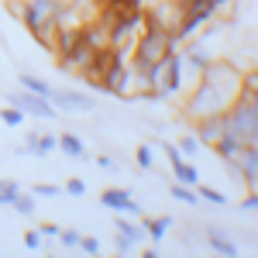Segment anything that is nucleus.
Masks as SVG:
<instances>
[{
  "label": "nucleus",
  "instance_id": "9d476101",
  "mask_svg": "<svg viewBox=\"0 0 258 258\" xmlns=\"http://www.w3.org/2000/svg\"><path fill=\"white\" fill-rule=\"evenodd\" d=\"M231 165H234V172L244 179V186L255 189V186H258V145H244L241 155L231 162Z\"/></svg>",
  "mask_w": 258,
  "mask_h": 258
},
{
  "label": "nucleus",
  "instance_id": "6ab92c4d",
  "mask_svg": "<svg viewBox=\"0 0 258 258\" xmlns=\"http://www.w3.org/2000/svg\"><path fill=\"white\" fill-rule=\"evenodd\" d=\"M59 152H66L69 159H86V145L80 135H59Z\"/></svg>",
  "mask_w": 258,
  "mask_h": 258
},
{
  "label": "nucleus",
  "instance_id": "ddd939ff",
  "mask_svg": "<svg viewBox=\"0 0 258 258\" xmlns=\"http://www.w3.org/2000/svg\"><path fill=\"white\" fill-rule=\"evenodd\" d=\"M55 148H59V138H55V135H38V131H31V135L24 138L21 155H38V159H45V155H52Z\"/></svg>",
  "mask_w": 258,
  "mask_h": 258
},
{
  "label": "nucleus",
  "instance_id": "393cba45",
  "mask_svg": "<svg viewBox=\"0 0 258 258\" xmlns=\"http://www.w3.org/2000/svg\"><path fill=\"white\" fill-rule=\"evenodd\" d=\"M135 162H138L141 172L155 169V152H152V145H138V152H135Z\"/></svg>",
  "mask_w": 258,
  "mask_h": 258
},
{
  "label": "nucleus",
  "instance_id": "39448f33",
  "mask_svg": "<svg viewBox=\"0 0 258 258\" xmlns=\"http://www.w3.org/2000/svg\"><path fill=\"white\" fill-rule=\"evenodd\" d=\"M145 28V7H131V11H120L114 18H107V35H110V48L117 52H127L135 48V38Z\"/></svg>",
  "mask_w": 258,
  "mask_h": 258
},
{
  "label": "nucleus",
  "instance_id": "72a5a7b5",
  "mask_svg": "<svg viewBox=\"0 0 258 258\" xmlns=\"http://www.w3.org/2000/svg\"><path fill=\"white\" fill-rule=\"evenodd\" d=\"M114 244H117V251H120V255H131V251L138 248L135 241H131V238H124V234H117V241H114Z\"/></svg>",
  "mask_w": 258,
  "mask_h": 258
},
{
  "label": "nucleus",
  "instance_id": "5701e85b",
  "mask_svg": "<svg viewBox=\"0 0 258 258\" xmlns=\"http://www.w3.org/2000/svg\"><path fill=\"white\" fill-rule=\"evenodd\" d=\"M197 193H200V200H207V203H214V207H224V203H227V193H224V189L203 186V182H197Z\"/></svg>",
  "mask_w": 258,
  "mask_h": 258
},
{
  "label": "nucleus",
  "instance_id": "dca6fc26",
  "mask_svg": "<svg viewBox=\"0 0 258 258\" xmlns=\"http://www.w3.org/2000/svg\"><path fill=\"white\" fill-rule=\"evenodd\" d=\"M141 227H145V238L162 241L165 234H169V227H172V217H169V214H162V217H148V220H141Z\"/></svg>",
  "mask_w": 258,
  "mask_h": 258
},
{
  "label": "nucleus",
  "instance_id": "4be33fe9",
  "mask_svg": "<svg viewBox=\"0 0 258 258\" xmlns=\"http://www.w3.org/2000/svg\"><path fill=\"white\" fill-rule=\"evenodd\" d=\"M11 207L18 210L21 217H31V214L38 210V203H35V197H31V193H24V189H21L18 197H14V203H11Z\"/></svg>",
  "mask_w": 258,
  "mask_h": 258
},
{
  "label": "nucleus",
  "instance_id": "aec40b11",
  "mask_svg": "<svg viewBox=\"0 0 258 258\" xmlns=\"http://www.w3.org/2000/svg\"><path fill=\"white\" fill-rule=\"evenodd\" d=\"M172 200L186 203V207H197V203H200V193H197V186H186V182H172Z\"/></svg>",
  "mask_w": 258,
  "mask_h": 258
},
{
  "label": "nucleus",
  "instance_id": "c85d7f7f",
  "mask_svg": "<svg viewBox=\"0 0 258 258\" xmlns=\"http://www.w3.org/2000/svg\"><path fill=\"white\" fill-rule=\"evenodd\" d=\"M62 193H69V197H83V193H86V182H83L80 176H73L66 186H62Z\"/></svg>",
  "mask_w": 258,
  "mask_h": 258
},
{
  "label": "nucleus",
  "instance_id": "473e14b6",
  "mask_svg": "<svg viewBox=\"0 0 258 258\" xmlns=\"http://www.w3.org/2000/svg\"><path fill=\"white\" fill-rule=\"evenodd\" d=\"M241 210H248V214H255V210H258V193H255V189H248V197L241 200Z\"/></svg>",
  "mask_w": 258,
  "mask_h": 258
},
{
  "label": "nucleus",
  "instance_id": "1a4fd4ad",
  "mask_svg": "<svg viewBox=\"0 0 258 258\" xmlns=\"http://www.w3.org/2000/svg\"><path fill=\"white\" fill-rule=\"evenodd\" d=\"M182 69H186V62L179 55V48H169L165 52V69H162V93L165 97H176L182 90Z\"/></svg>",
  "mask_w": 258,
  "mask_h": 258
},
{
  "label": "nucleus",
  "instance_id": "f8f14e48",
  "mask_svg": "<svg viewBox=\"0 0 258 258\" xmlns=\"http://www.w3.org/2000/svg\"><path fill=\"white\" fill-rule=\"evenodd\" d=\"M224 131H227V127H224V114H210V117H197V131H193V135L200 138L203 148H210Z\"/></svg>",
  "mask_w": 258,
  "mask_h": 258
},
{
  "label": "nucleus",
  "instance_id": "7c9ffc66",
  "mask_svg": "<svg viewBox=\"0 0 258 258\" xmlns=\"http://www.w3.org/2000/svg\"><path fill=\"white\" fill-rule=\"evenodd\" d=\"M80 251H86V255H100V241L83 234V238H80Z\"/></svg>",
  "mask_w": 258,
  "mask_h": 258
},
{
  "label": "nucleus",
  "instance_id": "2f4dec72",
  "mask_svg": "<svg viewBox=\"0 0 258 258\" xmlns=\"http://www.w3.org/2000/svg\"><path fill=\"white\" fill-rule=\"evenodd\" d=\"M24 244H28V248H31V251H38L41 244H45V238H41L38 231H24Z\"/></svg>",
  "mask_w": 258,
  "mask_h": 258
},
{
  "label": "nucleus",
  "instance_id": "f3484780",
  "mask_svg": "<svg viewBox=\"0 0 258 258\" xmlns=\"http://www.w3.org/2000/svg\"><path fill=\"white\" fill-rule=\"evenodd\" d=\"M18 83H21V90H28V93H35V97H45V100H52V93H55L41 76H31V73H21Z\"/></svg>",
  "mask_w": 258,
  "mask_h": 258
},
{
  "label": "nucleus",
  "instance_id": "a211bd4d",
  "mask_svg": "<svg viewBox=\"0 0 258 258\" xmlns=\"http://www.w3.org/2000/svg\"><path fill=\"white\" fill-rule=\"evenodd\" d=\"M172 172H176V182H186V186H197L200 182V169L193 165V159H179L172 165Z\"/></svg>",
  "mask_w": 258,
  "mask_h": 258
},
{
  "label": "nucleus",
  "instance_id": "0eeeda50",
  "mask_svg": "<svg viewBox=\"0 0 258 258\" xmlns=\"http://www.w3.org/2000/svg\"><path fill=\"white\" fill-rule=\"evenodd\" d=\"M7 103H11V107H18L24 117H41V120H48V117L55 120V117H59V110L52 107V100L35 97V93H28V90H24V93H11Z\"/></svg>",
  "mask_w": 258,
  "mask_h": 258
},
{
  "label": "nucleus",
  "instance_id": "cd10ccee",
  "mask_svg": "<svg viewBox=\"0 0 258 258\" xmlns=\"http://www.w3.org/2000/svg\"><path fill=\"white\" fill-rule=\"evenodd\" d=\"M80 238H83L80 231H73V227H66V231H62V227H59V241L66 244V248H80Z\"/></svg>",
  "mask_w": 258,
  "mask_h": 258
},
{
  "label": "nucleus",
  "instance_id": "6e6552de",
  "mask_svg": "<svg viewBox=\"0 0 258 258\" xmlns=\"http://www.w3.org/2000/svg\"><path fill=\"white\" fill-rule=\"evenodd\" d=\"M100 203H103L107 210H117V214H127V217H141V207L135 203L131 189H124V186H107V189L100 193Z\"/></svg>",
  "mask_w": 258,
  "mask_h": 258
},
{
  "label": "nucleus",
  "instance_id": "c756f323",
  "mask_svg": "<svg viewBox=\"0 0 258 258\" xmlns=\"http://www.w3.org/2000/svg\"><path fill=\"white\" fill-rule=\"evenodd\" d=\"M31 193H35V197H59L62 186H55V182H38V186H35Z\"/></svg>",
  "mask_w": 258,
  "mask_h": 258
},
{
  "label": "nucleus",
  "instance_id": "4468645a",
  "mask_svg": "<svg viewBox=\"0 0 258 258\" xmlns=\"http://www.w3.org/2000/svg\"><path fill=\"white\" fill-rule=\"evenodd\" d=\"M210 148H214V152H217V155H220L224 162H234V159L241 155V148H244V141H241V138H234L231 131H224V135H220V138L214 141Z\"/></svg>",
  "mask_w": 258,
  "mask_h": 258
},
{
  "label": "nucleus",
  "instance_id": "f704fd0d",
  "mask_svg": "<svg viewBox=\"0 0 258 258\" xmlns=\"http://www.w3.org/2000/svg\"><path fill=\"white\" fill-rule=\"evenodd\" d=\"M38 234H41V238H45V241L59 238V224H41V227H38Z\"/></svg>",
  "mask_w": 258,
  "mask_h": 258
},
{
  "label": "nucleus",
  "instance_id": "2eb2a0df",
  "mask_svg": "<svg viewBox=\"0 0 258 258\" xmlns=\"http://www.w3.org/2000/svg\"><path fill=\"white\" fill-rule=\"evenodd\" d=\"M207 244H210V248H214L217 255H227V258L238 255V244L227 238V234H224L220 227H207Z\"/></svg>",
  "mask_w": 258,
  "mask_h": 258
},
{
  "label": "nucleus",
  "instance_id": "412c9836",
  "mask_svg": "<svg viewBox=\"0 0 258 258\" xmlns=\"http://www.w3.org/2000/svg\"><path fill=\"white\" fill-rule=\"evenodd\" d=\"M114 227H117V234L131 238L135 244H138V241H145V227H141V224H135V220H124V217H120L117 224H114Z\"/></svg>",
  "mask_w": 258,
  "mask_h": 258
},
{
  "label": "nucleus",
  "instance_id": "f03ea898",
  "mask_svg": "<svg viewBox=\"0 0 258 258\" xmlns=\"http://www.w3.org/2000/svg\"><path fill=\"white\" fill-rule=\"evenodd\" d=\"M59 4L62 0H21L18 4V18L21 24L35 35L41 48L52 52V38H55V14H59Z\"/></svg>",
  "mask_w": 258,
  "mask_h": 258
},
{
  "label": "nucleus",
  "instance_id": "b1692460",
  "mask_svg": "<svg viewBox=\"0 0 258 258\" xmlns=\"http://www.w3.org/2000/svg\"><path fill=\"white\" fill-rule=\"evenodd\" d=\"M176 148H179V155H182V159H197L203 145H200V138H197V135H186V138L179 141Z\"/></svg>",
  "mask_w": 258,
  "mask_h": 258
},
{
  "label": "nucleus",
  "instance_id": "f257e3e1",
  "mask_svg": "<svg viewBox=\"0 0 258 258\" xmlns=\"http://www.w3.org/2000/svg\"><path fill=\"white\" fill-rule=\"evenodd\" d=\"M241 93V69L231 66V62L210 59V66L197 76V86L193 93L186 97V114L197 117H210V114H224Z\"/></svg>",
  "mask_w": 258,
  "mask_h": 258
},
{
  "label": "nucleus",
  "instance_id": "9b49d317",
  "mask_svg": "<svg viewBox=\"0 0 258 258\" xmlns=\"http://www.w3.org/2000/svg\"><path fill=\"white\" fill-rule=\"evenodd\" d=\"M52 107L55 110H69V114H80V110H93L97 100L86 97V93H76V90H55L52 93Z\"/></svg>",
  "mask_w": 258,
  "mask_h": 258
},
{
  "label": "nucleus",
  "instance_id": "7ed1b4c3",
  "mask_svg": "<svg viewBox=\"0 0 258 258\" xmlns=\"http://www.w3.org/2000/svg\"><path fill=\"white\" fill-rule=\"evenodd\" d=\"M224 127L244 145H258V93L241 90L238 100L224 110Z\"/></svg>",
  "mask_w": 258,
  "mask_h": 258
},
{
  "label": "nucleus",
  "instance_id": "423d86ee",
  "mask_svg": "<svg viewBox=\"0 0 258 258\" xmlns=\"http://www.w3.org/2000/svg\"><path fill=\"white\" fill-rule=\"evenodd\" d=\"M97 90L110 97H131V69H127V52H114V59L107 62Z\"/></svg>",
  "mask_w": 258,
  "mask_h": 258
},
{
  "label": "nucleus",
  "instance_id": "a878e982",
  "mask_svg": "<svg viewBox=\"0 0 258 258\" xmlns=\"http://www.w3.org/2000/svg\"><path fill=\"white\" fill-rule=\"evenodd\" d=\"M21 193V182H14V179H0V203H14V197Z\"/></svg>",
  "mask_w": 258,
  "mask_h": 258
},
{
  "label": "nucleus",
  "instance_id": "c9c22d12",
  "mask_svg": "<svg viewBox=\"0 0 258 258\" xmlns=\"http://www.w3.org/2000/svg\"><path fill=\"white\" fill-rule=\"evenodd\" d=\"M97 165L107 172H117V159H110V155H97Z\"/></svg>",
  "mask_w": 258,
  "mask_h": 258
},
{
  "label": "nucleus",
  "instance_id": "bb28decb",
  "mask_svg": "<svg viewBox=\"0 0 258 258\" xmlns=\"http://www.w3.org/2000/svg\"><path fill=\"white\" fill-rule=\"evenodd\" d=\"M0 120H4L7 127H21V124H24V114H21L18 107H11V103H7V107L0 110Z\"/></svg>",
  "mask_w": 258,
  "mask_h": 258
},
{
  "label": "nucleus",
  "instance_id": "20e7f679",
  "mask_svg": "<svg viewBox=\"0 0 258 258\" xmlns=\"http://www.w3.org/2000/svg\"><path fill=\"white\" fill-rule=\"evenodd\" d=\"M227 4H231V0H179V11H182V14H179V24L172 28L179 35V45L186 38H193L203 24H210Z\"/></svg>",
  "mask_w": 258,
  "mask_h": 258
}]
</instances>
